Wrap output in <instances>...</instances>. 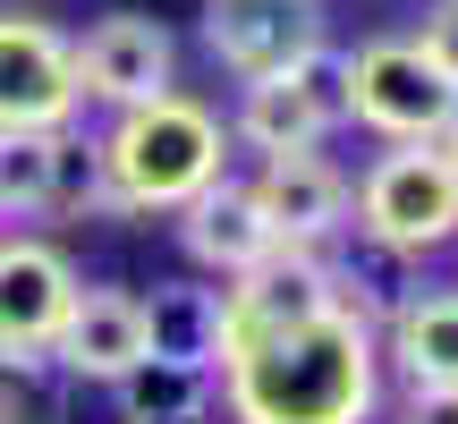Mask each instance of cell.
I'll use <instances>...</instances> for the list:
<instances>
[{
    "instance_id": "cell-10",
    "label": "cell",
    "mask_w": 458,
    "mask_h": 424,
    "mask_svg": "<svg viewBox=\"0 0 458 424\" xmlns=\"http://www.w3.org/2000/svg\"><path fill=\"white\" fill-rule=\"evenodd\" d=\"M246 187H255V204H263V221H272L280 246L331 255V246L357 229L348 221V212H357V187H348V170L331 162V153H272Z\"/></svg>"
},
{
    "instance_id": "cell-4",
    "label": "cell",
    "mask_w": 458,
    "mask_h": 424,
    "mask_svg": "<svg viewBox=\"0 0 458 424\" xmlns=\"http://www.w3.org/2000/svg\"><path fill=\"white\" fill-rule=\"evenodd\" d=\"M348 128V51H314V60L280 68V77L238 85V111H229V145H246L255 162L272 153H323Z\"/></svg>"
},
{
    "instance_id": "cell-17",
    "label": "cell",
    "mask_w": 458,
    "mask_h": 424,
    "mask_svg": "<svg viewBox=\"0 0 458 424\" xmlns=\"http://www.w3.org/2000/svg\"><path fill=\"white\" fill-rule=\"evenodd\" d=\"M60 365L51 357H9L0 348V424H60Z\"/></svg>"
},
{
    "instance_id": "cell-22",
    "label": "cell",
    "mask_w": 458,
    "mask_h": 424,
    "mask_svg": "<svg viewBox=\"0 0 458 424\" xmlns=\"http://www.w3.org/2000/svg\"><path fill=\"white\" fill-rule=\"evenodd\" d=\"M450 9H458V0H450Z\"/></svg>"
},
{
    "instance_id": "cell-6",
    "label": "cell",
    "mask_w": 458,
    "mask_h": 424,
    "mask_svg": "<svg viewBox=\"0 0 458 424\" xmlns=\"http://www.w3.org/2000/svg\"><path fill=\"white\" fill-rule=\"evenodd\" d=\"M85 85H77V51L51 17H17L0 9V136L26 128H77Z\"/></svg>"
},
{
    "instance_id": "cell-13",
    "label": "cell",
    "mask_w": 458,
    "mask_h": 424,
    "mask_svg": "<svg viewBox=\"0 0 458 424\" xmlns=\"http://www.w3.org/2000/svg\"><path fill=\"white\" fill-rule=\"evenodd\" d=\"M382 374L408 391H458V289H399L382 306Z\"/></svg>"
},
{
    "instance_id": "cell-14",
    "label": "cell",
    "mask_w": 458,
    "mask_h": 424,
    "mask_svg": "<svg viewBox=\"0 0 458 424\" xmlns=\"http://www.w3.org/2000/svg\"><path fill=\"white\" fill-rule=\"evenodd\" d=\"M85 179H94V145H77L68 128L0 136V221H43L60 204H85Z\"/></svg>"
},
{
    "instance_id": "cell-20",
    "label": "cell",
    "mask_w": 458,
    "mask_h": 424,
    "mask_svg": "<svg viewBox=\"0 0 458 424\" xmlns=\"http://www.w3.org/2000/svg\"><path fill=\"white\" fill-rule=\"evenodd\" d=\"M433 153H442V162H450V179H458V119H450L442 136H433Z\"/></svg>"
},
{
    "instance_id": "cell-19",
    "label": "cell",
    "mask_w": 458,
    "mask_h": 424,
    "mask_svg": "<svg viewBox=\"0 0 458 424\" xmlns=\"http://www.w3.org/2000/svg\"><path fill=\"white\" fill-rule=\"evenodd\" d=\"M391 424H458V391H399Z\"/></svg>"
},
{
    "instance_id": "cell-2",
    "label": "cell",
    "mask_w": 458,
    "mask_h": 424,
    "mask_svg": "<svg viewBox=\"0 0 458 424\" xmlns=\"http://www.w3.org/2000/svg\"><path fill=\"white\" fill-rule=\"evenodd\" d=\"M213 179H229V119L204 111L196 94H153L136 111H111L85 204L111 221H145V212H179Z\"/></svg>"
},
{
    "instance_id": "cell-11",
    "label": "cell",
    "mask_w": 458,
    "mask_h": 424,
    "mask_svg": "<svg viewBox=\"0 0 458 424\" xmlns=\"http://www.w3.org/2000/svg\"><path fill=\"white\" fill-rule=\"evenodd\" d=\"M179 246H187V263L196 272H213L221 289L229 280H246V272H263V263L280 255V238H272V221H263V204H255V187L246 179H213L204 196H187L179 212Z\"/></svg>"
},
{
    "instance_id": "cell-21",
    "label": "cell",
    "mask_w": 458,
    "mask_h": 424,
    "mask_svg": "<svg viewBox=\"0 0 458 424\" xmlns=\"http://www.w3.org/2000/svg\"><path fill=\"white\" fill-rule=\"evenodd\" d=\"M162 424H221V416H213V408H196V416H162Z\"/></svg>"
},
{
    "instance_id": "cell-16",
    "label": "cell",
    "mask_w": 458,
    "mask_h": 424,
    "mask_svg": "<svg viewBox=\"0 0 458 424\" xmlns=\"http://www.w3.org/2000/svg\"><path fill=\"white\" fill-rule=\"evenodd\" d=\"M111 408L119 424H162V416H196V408H221V374H196V365H128V374L111 382Z\"/></svg>"
},
{
    "instance_id": "cell-18",
    "label": "cell",
    "mask_w": 458,
    "mask_h": 424,
    "mask_svg": "<svg viewBox=\"0 0 458 424\" xmlns=\"http://www.w3.org/2000/svg\"><path fill=\"white\" fill-rule=\"evenodd\" d=\"M416 51L442 68V85L458 94V9H450V0H433V9H425V26H416Z\"/></svg>"
},
{
    "instance_id": "cell-5",
    "label": "cell",
    "mask_w": 458,
    "mask_h": 424,
    "mask_svg": "<svg viewBox=\"0 0 458 424\" xmlns=\"http://www.w3.org/2000/svg\"><path fill=\"white\" fill-rule=\"evenodd\" d=\"M450 119L458 94L416 51V34H382V43L348 51V128H374L382 145H433Z\"/></svg>"
},
{
    "instance_id": "cell-1",
    "label": "cell",
    "mask_w": 458,
    "mask_h": 424,
    "mask_svg": "<svg viewBox=\"0 0 458 424\" xmlns=\"http://www.w3.org/2000/svg\"><path fill=\"white\" fill-rule=\"evenodd\" d=\"M229 424H374L382 416V323L374 306H331L314 323L263 331L221 357Z\"/></svg>"
},
{
    "instance_id": "cell-8",
    "label": "cell",
    "mask_w": 458,
    "mask_h": 424,
    "mask_svg": "<svg viewBox=\"0 0 458 424\" xmlns=\"http://www.w3.org/2000/svg\"><path fill=\"white\" fill-rule=\"evenodd\" d=\"M323 43H331V9L323 0H204V51H213L238 85L280 77V68L314 60Z\"/></svg>"
},
{
    "instance_id": "cell-15",
    "label": "cell",
    "mask_w": 458,
    "mask_h": 424,
    "mask_svg": "<svg viewBox=\"0 0 458 424\" xmlns=\"http://www.w3.org/2000/svg\"><path fill=\"white\" fill-rule=\"evenodd\" d=\"M145 357L221 374V289H204V280H153V297H145Z\"/></svg>"
},
{
    "instance_id": "cell-7",
    "label": "cell",
    "mask_w": 458,
    "mask_h": 424,
    "mask_svg": "<svg viewBox=\"0 0 458 424\" xmlns=\"http://www.w3.org/2000/svg\"><path fill=\"white\" fill-rule=\"evenodd\" d=\"M68 51H77L85 102H102V111H136V102H153V94H179V43H170V26L145 17V9L94 17L85 34H68Z\"/></svg>"
},
{
    "instance_id": "cell-12",
    "label": "cell",
    "mask_w": 458,
    "mask_h": 424,
    "mask_svg": "<svg viewBox=\"0 0 458 424\" xmlns=\"http://www.w3.org/2000/svg\"><path fill=\"white\" fill-rule=\"evenodd\" d=\"M51 365H60L68 382H102L111 391L128 365H145V297L136 289H77V306H68L60 340H51Z\"/></svg>"
},
{
    "instance_id": "cell-9",
    "label": "cell",
    "mask_w": 458,
    "mask_h": 424,
    "mask_svg": "<svg viewBox=\"0 0 458 424\" xmlns=\"http://www.w3.org/2000/svg\"><path fill=\"white\" fill-rule=\"evenodd\" d=\"M77 289L85 280H77V263H68V246L34 238V229H9V238H0V348H9V357H51Z\"/></svg>"
},
{
    "instance_id": "cell-3",
    "label": "cell",
    "mask_w": 458,
    "mask_h": 424,
    "mask_svg": "<svg viewBox=\"0 0 458 424\" xmlns=\"http://www.w3.org/2000/svg\"><path fill=\"white\" fill-rule=\"evenodd\" d=\"M357 238L391 263H425L458 246V179L433 145H391L357 179Z\"/></svg>"
}]
</instances>
